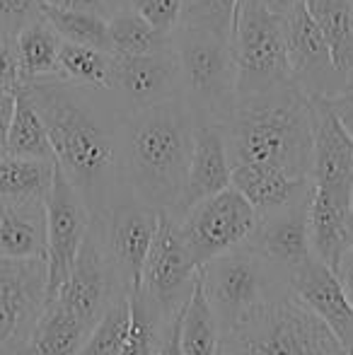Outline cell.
Masks as SVG:
<instances>
[{
	"label": "cell",
	"mask_w": 353,
	"mask_h": 355,
	"mask_svg": "<svg viewBox=\"0 0 353 355\" xmlns=\"http://www.w3.org/2000/svg\"><path fill=\"white\" fill-rule=\"evenodd\" d=\"M46 123L56 164L78 189L89 213L112 208L128 191L123 177L126 112L112 89L46 78L22 85Z\"/></svg>",
	"instance_id": "6da1fadb"
},
{
	"label": "cell",
	"mask_w": 353,
	"mask_h": 355,
	"mask_svg": "<svg viewBox=\"0 0 353 355\" xmlns=\"http://www.w3.org/2000/svg\"><path fill=\"white\" fill-rule=\"evenodd\" d=\"M193 131L196 119L182 97L126 114L123 177L138 201L160 213H175L187 184Z\"/></svg>",
	"instance_id": "7a4b0ae2"
},
{
	"label": "cell",
	"mask_w": 353,
	"mask_h": 355,
	"mask_svg": "<svg viewBox=\"0 0 353 355\" xmlns=\"http://www.w3.org/2000/svg\"><path fill=\"white\" fill-rule=\"evenodd\" d=\"M221 128L232 167L271 164L293 177H310L312 104L295 83L237 97L230 119Z\"/></svg>",
	"instance_id": "3957f363"
},
{
	"label": "cell",
	"mask_w": 353,
	"mask_h": 355,
	"mask_svg": "<svg viewBox=\"0 0 353 355\" xmlns=\"http://www.w3.org/2000/svg\"><path fill=\"white\" fill-rule=\"evenodd\" d=\"M198 281L221 336L291 293V276L247 242L203 263Z\"/></svg>",
	"instance_id": "277c9868"
},
{
	"label": "cell",
	"mask_w": 353,
	"mask_h": 355,
	"mask_svg": "<svg viewBox=\"0 0 353 355\" xmlns=\"http://www.w3.org/2000/svg\"><path fill=\"white\" fill-rule=\"evenodd\" d=\"M172 49L182 75V99L196 123L223 126L237 102V71L230 37L211 29L177 24Z\"/></svg>",
	"instance_id": "5b68a950"
},
{
	"label": "cell",
	"mask_w": 353,
	"mask_h": 355,
	"mask_svg": "<svg viewBox=\"0 0 353 355\" xmlns=\"http://www.w3.org/2000/svg\"><path fill=\"white\" fill-rule=\"evenodd\" d=\"M218 348L225 355H334L346 351L332 329L293 290L223 334Z\"/></svg>",
	"instance_id": "8992f818"
},
{
	"label": "cell",
	"mask_w": 353,
	"mask_h": 355,
	"mask_svg": "<svg viewBox=\"0 0 353 355\" xmlns=\"http://www.w3.org/2000/svg\"><path fill=\"white\" fill-rule=\"evenodd\" d=\"M237 71V97L264 94L295 83L288 66L286 29L261 0H240L230 32Z\"/></svg>",
	"instance_id": "52a82bcc"
},
{
	"label": "cell",
	"mask_w": 353,
	"mask_h": 355,
	"mask_svg": "<svg viewBox=\"0 0 353 355\" xmlns=\"http://www.w3.org/2000/svg\"><path fill=\"white\" fill-rule=\"evenodd\" d=\"M257 211L235 187L203 198L175 218L179 237L198 268L242 244L257 225Z\"/></svg>",
	"instance_id": "ba28073f"
},
{
	"label": "cell",
	"mask_w": 353,
	"mask_h": 355,
	"mask_svg": "<svg viewBox=\"0 0 353 355\" xmlns=\"http://www.w3.org/2000/svg\"><path fill=\"white\" fill-rule=\"evenodd\" d=\"M196 278L198 266L179 237L175 218L162 213L138 276V293L170 319H179L196 288Z\"/></svg>",
	"instance_id": "9c48e42d"
},
{
	"label": "cell",
	"mask_w": 353,
	"mask_h": 355,
	"mask_svg": "<svg viewBox=\"0 0 353 355\" xmlns=\"http://www.w3.org/2000/svg\"><path fill=\"white\" fill-rule=\"evenodd\" d=\"M160 211L138 201L133 193L119 198L104 213L92 215L89 227L94 230L109 263L114 268L117 283L123 290H131L138 283L146 254L155 237Z\"/></svg>",
	"instance_id": "30bf717a"
},
{
	"label": "cell",
	"mask_w": 353,
	"mask_h": 355,
	"mask_svg": "<svg viewBox=\"0 0 353 355\" xmlns=\"http://www.w3.org/2000/svg\"><path fill=\"white\" fill-rule=\"evenodd\" d=\"M46 259H0V355H24L46 307Z\"/></svg>",
	"instance_id": "8fae6325"
},
{
	"label": "cell",
	"mask_w": 353,
	"mask_h": 355,
	"mask_svg": "<svg viewBox=\"0 0 353 355\" xmlns=\"http://www.w3.org/2000/svg\"><path fill=\"white\" fill-rule=\"evenodd\" d=\"M46 295L49 300L58 293L71 273L73 263L78 259L85 234L89 230V213L87 203L71 184V179L63 174V169L53 167V182L46 193ZM46 300V302H49Z\"/></svg>",
	"instance_id": "7c38bea8"
},
{
	"label": "cell",
	"mask_w": 353,
	"mask_h": 355,
	"mask_svg": "<svg viewBox=\"0 0 353 355\" xmlns=\"http://www.w3.org/2000/svg\"><path fill=\"white\" fill-rule=\"evenodd\" d=\"M286 29L288 66L295 85L307 97H334L344 89L336 73L334 58L317 27L315 17L307 10L305 0L293 8L288 17H283Z\"/></svg>",
	"instance_id": "4fadbf2b"
},
{
	"label": "cell",
	"mask_w": 353,
	"mask_h": 355,
	"mask_svg": "<svg viewBox=\"0 0 353 355\" xmlns=\"http://www.w3.org/2000/svg\"><path fill=\"white\" fill-rule=\"evenodd\" d=\"M109 89L126 114L182 97V75L175 49L170 46L143 56H114Z\"/></svg>",
	"instance_id": "5bb4252c"
},
{
	"label": "cell",
	"mask_w": 353,
	"mask_h": 355,
	"mask_svg": "<svg viewBox=\"0 0 353 355\" xmlns=\"http://www.w3.org/2000/svg\"><path fill=\"white\" fill-rule=\"evenodd\" d=\"M117 293H123V288L117 283L112 263H109L94 230L89 227L66 283L58 288V293L51 300H58L63 307L71 309L80 322H85L92 329Z\"/></svg>",
	"instance_id": "9a60e30c"
},
{
	"label": "cell",
	"mask_w": 353,
	"mask_h": 355,
	"mask_svg": "<svg viewBox=\"0 0 353 355\" xmlns=\"http://www.w3.org/2000/svg\"><path fill=\"white\" fill-rule=\"evenodd\" d=\"M312 104V167L315 189L353 196V138L336 119L329 97H310Z\"/></svg>",
	"instance_id": "2e32d148"
},
{
	"label": "cell",
	"mask_w": 353,
	"mask_h": 355,
	"mask_svg": "<svg viewBox=\"0 0 353 355\" xmlns=\"http://www.w3.org/2000/svg\"><path fill=\"white\" fill-rule=\"evenodd\" d=\"M312 189L286 206L268 211L257 218L255 230L245 239L247 244L261 252L268 261L281 266L291 276L312 254L310 227H307V208H310Z\"/></svg>",
	"instance_id": "e0dca14e"
},
{
	"label": "cell",
	"mask_w": 353,
	"mask_h": 355,
	"mask_svg": "<svg viewBox=\"0 0 353 355\" xmlns=\"http://www.w3.org/2000/svg\"><path fill=\"white\" fill-rule=\"evenodd\" d=\"M291 290L332 329L341 346L353 355V304L346 297L336 273L315 254H310L291 273Z\"/></svg>",
	"instance_id": "ac0fdd59"
},
{
	"label": "cell",
	"mask_w": 353,
	"mask_h": 355,
	"mask_svg": "<svg viewBox=\"0 0 353 355\" xmlns=\"http://www.w3.org/2000/svg\"><path fill=\"white\" fill-rule=\"evenodd\" d=\"M230 174H232V164L230 157H227V145H225V136H223V128L213 126V123H196L187 184H184V191L179 196V203L175 213H172V218H179L189 208L201 203L203 198L230 187Z\"/></svg>",
	"instance_id": "d6986e66"
},
{
	"label": "cell",
	"mask_w": 353,
	"mask_h": 355,
	"mask_svg": "<svg viewBox=\"0 0 353 355\" xmlns=\"http://www.w3.org/2000/svg\"><path fill=\"white\" fill-rule=\"evenodd\" d=\"M307 227L312 254L334 271L341 254L353 244L351 196L312 187Z\"/></svg>",
	"instance_id": "ffe728a7"
},
{
	"label": "cell",
	"mask_w": 353,
	"mask_h": 355,
	"mask_svg": "<svg viewBox=\"0 0 353 355\" xmlns=\"http://www.w3.org/2000/svg\"><path fill=\"white\" fill-rule=\"evenodd\" d=\"M0 259H46V203L0 198Z\"/></svg>",
	"instance_id": "44dd1931"
},
{
	"label": "cell",
	"mask_w": 353,
	"mask_h": 355,
	"mask_svg": "<svg viewBox=\"0 0 353 355\" xmlns=\"http://www.w3.org/2000/svg\"><path fill=\"white\" fill-rule=\"evenodd\" d=\"M230 184L252 203L257 215L276 211L312 189L310 177H293L271 164H237L232 167Z\"/></svg>",
	"instance_id": "7402d4cb"
},
{
	"label": "cell",
	"mask_w": 353,
	"mask_h": 355,
	"mask_svg": "<svg viewBox=\"0 0 353 355\" xmlns=\"http://www.w3.org/2000/svg\"><path fill=\"white\" fill-rule=\"evenodd\" d=\"M305 5L329 46L344 89L353 87V3L351 0H305Z\"/></svg>",
	"instance_id": "603a6c76"
},
{
	"label": "cell",
	"mask_w": 353,
	"mask_h": 355,
	"mask_svg": "<svg viewBox=\"0 0 353 355\" xmlns=\"http://www.w3.org/2000/svg\"><path fill=\"white\" fill-rule=\"evenodd\" d=\"M63 39L44 17L27 22L15 34V53H17L19 83L58 78V51Z\"/></svg>",
	"instance_id": "cb8c5ba5"
},
{
	"label": "cell",
	"mask_w": 353,
	"mask_h": 355,
	"mask_svg": "<svg viewBox=\"0 0 353 355\" xmlns=\"http://www.w3.org/2000/svg\"><path fill=\"white\" fill-rule=\"evenodd\" d=\"M87 334L89 327L85 322H80L58 300H49L24 355H78Z\"/></svg>",
	"instance_id": "d4e9b609"
},
{
	"label": "cell",
	"mask_w": 353,
	"mask_h": 355,
	"mask_svg": "<svg viewBox=\"0 0 353 355\" xmlns=\"http://www.w3.org/2000/svg\"><path fill=\"white\" fill-rule=\"evenodd\" d=\"M128 297H131V322L121 355H162L179 319H170L155 304L148 302L136 285L128 290Z\"/></svg>",
	"instance_id": "484cf974"
},
{
	"label": "cell",
	"mask_w": 353,
	"mask_h": 355,
	"mask_svg": "<svg viewBox=\"0 0 353 355\" xmlns=\"http://www.w3.org/2000/svg\"><path fill=\"white\" fill-rule=\"evenodd\" d=\"M5 153L15 155V157L53 159L56 162L51 141H49L46 123H44L42 114L37 112V107H34V102L29 99L27 89L22 85L15 89V107L8 128Z\"/></svg>",
	"instance_id": "4316f807"
},
{
	"label": "cell",
	"mask_w": 353,
	"mask_h": 355,
	"mask_svg": "<svg viewBox=\"0 0 353 355\" xmlns=\"http://www.w3.org/2000/svg\"><path fill=\"white\" fill-rule=\"evenodd\" d=\"M53 159L0 155V198L3 201H46L53 182Z\"/></svg>",
	"instance_id": "83f0119b"
},
{
	"label": "cell",
	"mask_w": 353,
	"mask_h": 355,
	"mask_svg": "<svg viewBox=\"0 0 353 355\" xmlns=\"http://www.w3.org/2000/svg\"><path fill=\"white\" fill-rule=\"evenodd\" d=\"M218 343H221V329L213 317L201 281L196 278V288L177 322L179 355H218Z\"/></svg>",
	"instance_id": "f1b7e54d"
},
{
	"label": "cell",
	"mask_w": 353,
	"mask_h": 355,
	"mask_svg": "<svg viewBox=\"0 0 353 355\" xmlns=\"http://www.w3.org/2000/svg\"><path fill=\"white\" fill-rule=\"evenodd\" d=\"M109 49L114 56H143L172 46V34L155 29L131 8H121L107 17Z\"/></svg>",
	"instance_id": "f546056e"
},
{
	"label": "cell",
	"mask_w": 353,
	"mask_h": 355,
	"mask_svg": "<svg viewBox=\"0 0 353 355\" xmlns=\"http://www.w3.org/2000/svg\"><path fill=\"white\" fill-rule=\"evenodd\" d=\"M112 61L109 51H99L83 44L61 42L58 51V78L73 85H85V87H112Z\"/></svg>",
	"instance_id": "4dcf8cb0"
},
{
	"label": "cell",
	"mask_w": 353,
	"mask_h": 355,
	"mask_svg": "<svg viewBox=\"0 0 353 355\" xmlns=\"http://www.w3.org/2000/svg\"><path fill=\"white\" fill-rule=\"evenodd\" d=\"M128 322H131V297L128 290L117 293L102 317L89 329L78 355H121L126 346Z\"/></svg>",
	"instance_id": "1f68e13d"
},
{
	"label": "cell",
	"mask_w": 353,
	"mask_h": 355,
	"mask_svg": "<svg viewBox=\"0 0 353 355\" xmlns=\"http://www.w3.org/2000/svg\"><path fill=\"white\" fill-rule=\"evenodd\" d=\"M42 17L56 29V34L63 42L83 44V46H92L99 49V51L112 53V49H109V22L104 15L44 5Z\"/></svg>",
	"instance_id": "d6a6232c"
},
{
	"label": "cell",
	"mask_w": 353,
	"mask_h": 355,
	"mask_svg": "<svg viewBox=\"0 0 353 355\" xmlns=\"http://www.w3.org/2000/svg\"><path fill=\"white\" fill-rule=\"evenodd\" d=\"M237 3L240 0H184L177 24L211 29V32L230 37Z\"/></svg>",
	"instance_id": "836d02e7"
},
{
	"label": "cell",
	"mask_w": 353,
	"mask_h": 355,
	"mask_svg": "<svg viewBox=\"0 0 353 355\" xmlns=\"http://www.w3.org/2000/svg\"><path fill=\"white\" fill-rule=\"evenodd\" d=\"M126 8L136 10L155 29L172 34V29L179 22V15H182L184 0H126Z\"/></svg>",
	"instance_id": "e575fe53"
},
{
	"label": "cell",
	"mask_w": 353,
	"mask_h": 355,
	"mask_svg": "<svg viewBox=\"0 0 353 355\" xmlns=\"http://www.w3.org/2000/svg\"><path fill=\"white\" fill-rule=\"evenodd\" d=\"M44 0H0V34L12 37L32 19L42 17Z\"/></svg>",
	"instance_id": "d590c367"
},
{
	"label": "cell",
	"mask_w": 353,
	"mask_h": 355,
	"mask_svg": "<svg viewBox=\"0 0 353 355\" xmlns=\"http://www.w3.org/2000/svg\"><path fill=\"white\" fill-rule=\"evenodd\" d=\"M19 68L17 53H15V39L0 34V94L15 92L19 87Z\"/></svg>",
	"instance_id": "8d00e7d4"
},
{
	"label": "cell",
	"mask_w": 353,
	"mask_h": 355,
	"mask_svg": "<svg viewBox=\"0 0 353 355\" xmlns=\"http://www.w3.org/2000/svg\"><path fill=\"white\" fill-rule=\"evenodd\" d=\"M329 104H332V109H334L336 119L341 121V126H344L346 133L353 138V87L329 97Z\"/></svg>",
	"instance_id": "74e56055"
},
{
	"label": "cell",
	"mask_w": 353,
	"mask_h": 355,
	"mask_svg": "<svg viewBox=\"0 0 353 355\" xmlns=\"http://www.w3.org/2000/svg\"><path fill=\"white\" fill-rule=\"evenodd\" d=\"M334 273H336V278H339V283H341V288H344L349 302L353 304V244L346 249L344 254H341L339 263L334 266Z\"/></svg>",
	"instance_id": "f35d334b"
},
{
	"label": "cell",
	"mask_w": 353,
	"mask_h": 355,
	"mask_svg": "<svg viewBox=\"0 0 353 355\" xmlns=\"http://www.w3.org/2000/svg\"><path fill=\"white\" fill-rule=\"evenodd\" d=\"M44 5L63 8V10H85V12H97L109 17V8L104 0H44Z\"/></svg>",
	"instance_id": "ab89813d"
},
{
	"label": "cell",
	"mask_w": 353,
	"mask_h": 355,
	"mask_svg": "<svg viewBox=\"0 0 353 355\" xmlns=\"http://www.w3.org/2000/svg\"><path fill=\"white\" fill-rule=\"evenodd\" d=\"M15 107V92L0 94V155H5V145H8V128L10 119H12Z\"/></svg>",
	"instance_id": "60d3db41"
},
{
	"label": "cell",
	"mask_w": 353,
	"mask_h": 355,
	"mask_svg": "<svg viewBox=\"0 0 353 355\" xmlns=\"http://www.w3.org/2000/svg\"><path fill=\"white\" fill-rule=\"evenodd\" d=\"M261 3L266 5V10H271L276 17H288V15L293 12V8H295L298 3H302V0H261Z\"/></svg>",
	"instance_id": "b9f144b4"
},
{
	"label": "cell",
	"mask_w": 353,
	"mask_h": 355,
	"mask_svg": "<svg viewBox=\"0 0 353 355\" xmlns=\"http://www.w3.org/2000/svg\"><path fill=\"white\" fill-rule=\"evenodd\" d=\"M104 3H107V8H109V15L117 12V10H121V8H126V0H104Z\"/></svg>",
	"instance_id": "7bdbcfd3"
},
{
	"label": "cell",
	"mask_w": 353,
	"mask_h": 355,
	"mask_svg": "<svg viewBox=\"0 0 353 355\" xmlns=\"http://www.w3.org/2000/svg\"><path fill=\"white\" fill-rule=\"evenodd\" d=\"M334 355H351L349 351H339V353H334Z\"/></svg>",
	"instance_id": "ee69618b"
},
{
	"label": "cell",
	"mask_w": 353,
	"mask_h": 355,
	"mask_svg": "<svg viewBox=\"0 0 353 355\" xmlns=\"http://www.w3.org/2000/svg\"><path fill=\"white\" fill-rule=\"evenodd\" d=\"M351 220H353V196H351Z\"/></svg>",
	"instance_id": "f6af8a7d"
},
{
	"label": "cell",
	"mask_w": 353,
	"mask_h": 355,
	"mask_svg": "<svg viewBox=\"0 0 353 355\" xmlns=\"http://www.w3.org/2000/svg\"><path fill=\"white\" fill-rule=\"evenodd\" d=\"M218 355H225V353H221V348H218Z\"/></svg>",
	"instance_id": "bcb514c9"
},
{
	"label": "cell",
	"mask_w": 353,
	"mask_h": 355,
	"mask_svg": "<svg viewBox=\"0 0 353 355\" xmlns=\"http://www.w3.org/2000/svg\"><path fill=\"white\" fill-rule=\"evenodd\" d=\"M351 3H353V0H351Z\"/></svg>",
	"instance_id": "7dc6e473"
}]
</instances>
